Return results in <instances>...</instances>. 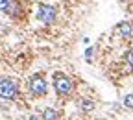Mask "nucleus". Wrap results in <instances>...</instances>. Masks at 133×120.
<instances>
[{
    "label": "nucleus",
    "mask_w": 133,
    "mask_h": 120,
    "mask_svg": "<svg viewBox=\"0 0 133 120\" xmlns=\"http://www.w3.org/2000/svg\"><path fill=\"white\" fill-rule=\"evenodd\" d=\"M28 89L33 96H44L48 92V83L46 79L41 76V74H35L30 78V83H28Z\"/></svg>",
    "instance_id": "3"
},
{
    "label": "nucleus",
    "mask_w": 133,
    "mask_h": 120,
    "mask_svg": "<svg viewBox=\"0 0 133 120\" xmlns=\"http://www.w3.org/2000/svg\"><path fill=\"white\" fill-rule=\"evenodd\" d=\"M116 31H118V35L124 37V39H129L133 35V24L129 21H122L118 26H116Z\"/></svg>",
    "instance_id": "5"
},
{
    "label": "nucleus",
    "mask_w": 133,
    "mask_h": 120,
    "mask_svg": "<svg viewBox=\"0 0 133 120\" xmlns=\"http://www.w3.org/2000/svg\"><path fill=\"white\" fill-rule=\"evenodd\" d=\"M37 19H39L43 24H52V22H56V19H57V9H56V6H52V4H41L39 9H37Z\"/></svg>",
    "instance_id": "4"
},
{
    "label": "nucleus",
    "mask_w": 133,
    "mask_h": 120,
    "mask_svg": "<svg viewBox=\"0 0 133 120\" xmlns=\"http://www.w3.org/2000/svg\"><path fill=\"white\" fill-rule=\"evenodd\" d=\"M124 61L129 65V66H133V50H129V52H126V56H124Z\"/></svg>",
    "instance_id": "10"
},
{
    "label": "nucleus",
    "mask_w": 133,
    "mask_h": 120,
    "mask_svg": "<svg viewBox=\"0 0 133 120\" xmlns=\"http://www.w3.org/2000/svg\"><path fill=\"white\" fill-rule=\"evenodd\" d=\"M28 120H43V118H41L39 115H30V118H28Z\"/></svg>",
    "instance_id": "13"
},
{
    "label": "nucleus",
    "mask_w": 133,
    "mask_h": 120,
    "mask_svg": "<svg viewBox=\"0 0 133 120\" xmlns=\"http://www.w3.org/2000/svg\"><path fill=\"white\" fill-rule=\"evenodd\" d=\"M19 96V81L15 78H2L0 79V98L15 100Z\"/></svg>",
    "instance_id": "2"
},
{
    "label": "nucleus",
    "mask_w": 133,
    "mask_h": 120,
    "mask_svg": "<svg viewBox=\"0 0 133 120\" xmlns=\"http://www.w3.org/2000/svg\"><path fill=\"white\" fill-rule=\"evenodd\" d=\"M78 107H79V111H83V113H91V111L96 107V104H94L91 98H79Z\"/></svg>",
    "instance_id": "6"
},
{
    "label": "nucleus",
    "mask_w": 133,
    "mask_h": 120,
    "mask_svg": "<svg viewBox=\"0 0 133 120\" xmlns=\"http://www.w3.org/2000/svg\"><path fill=\"white\" fill-rule=\"evenodd\" d=\"M41 118H43V120H59V113H57L54 107H44Z\"/></svg>",
    "instance_id": "8"
},
{
    "label": "nucleus",
    "mask_w": 133,
    "mask_h": 120,
    "mask_svg": "<svg viewBox=\"0 0 133 120\" xmlns=\"http://www.w3.org/2000/svg\"><path fill=\"white\" fill-rule=\"evenodd\" d=\"M4 13H8L9 17H19L21 15V4H19V0H9V4H8V8H6Z\"/></svg>",
    "instance_id": "7"
},
{
    "label": "nucleus",
    "mask_w": 133,
    "mask_h": 120,
    "mask_svg": "<svg viewBox=\"0 0 133 120\" xmlns=\"http://www.w3.org/2000/svg\"><path fill=\"white\" fill-rule=\"evenodd\" d=\"M8 4H9V0H0V11H6Z\"/></svg>",
    "instance_id": "11"
},
{
    "label": "nucleus",
    "mask_w": 133,
    "mask_h": 120,
    "mask_svg": "<svg viewBox=\"0 0 133 120\" xmlns=\"http://www.w3.org/2000/svg\"><path fill=\"white\" fill-rule=\"evenodd\" d=\"M85 57H87V61H91V57H92V48H87V50H85Z\"/></svg>",
    "instance_id": "12"
},
{
    "label": "nucleus",
    "mask_w": 133,
    "mask_h": 120,
    "mask_svg": "<svg viewBox=\"0 0 133 120\" xmlns=\"http://www.w3.org/2000/svg\"><path fill=\"white\" fill-rule=\"evenodd\" d=\"M54 91L59 96H70L72 91H74V83H72V79L66 76V74L56 72L54 74Z\"/></svg>",
    "instance_id": "1"
},
{
    "label": "nucleus",
    "mask_w": 133,
    "mask_h": 120,
    "mask_svg": "<svg viewBox=\"0 0 133 120\" xmlns=\"http://www.w3.org/2000/svg\"><path fill=\"white\" fill-rule=\"evenodd\" d=\"M122 102H124V107H126V109H131V111H133V92H128Z\"/></svg>",
    "instance_id": "9"
}]
</instances>
